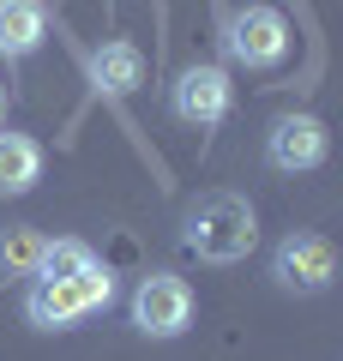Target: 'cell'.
Returning <instances> with one entry per match:
<instances>
[{
  "label": "cell",
  "instance_id": "6da1fadb",
  "mask_svg": "<svg viewBox=\"0 0 343 361\" xmlns=\"http://www.w3.org/2000/svg\"><path fill=\"white\" fill-rule=\"evenodd\" d=\"M181 247L199 265H235L259 247V211L247 193H199L181 217Z\"/></svg>",
  "mask_w": 343,
  "mask_h": 361
},
{
  "label": "cell",
  "instance_id": "7a4b0ae2",
  "mask_svg": "<svg viewBox=\"0 0 343 361\" xmlns=\"http://www.w3.org/2000/svg\"><path fill=\"white\" fill-rule=\"evenodd\" d=\"M109 301H114V271L97 259V265L73 271V277H30L25 319L37 325V331H73L78 319L102 313Z\"/></svg>",
  "mask_w": 343,
  "mask_h": 361
},
{
  "label": "cell",
  "instance_id": "3957f363",
  "mask_svg": "<svg viewBox=\"0 0 343 361\" xmlns=\"http://www.w3.org/2000/svg\"><path fill=\"white\" fill-rule=\"evenodd\" d=\"M223 49L247 73H271V66L289 61V18L277 6H235L223 25Z\"/></svg>",
  "mask_w": 343,
  "mask_h": 361
},
{
  "label": "cell",
  "instance_id": "277c9868",
  "mask_svg": "<svg viewBox=\"0 0 343 361\" xmlns=\"http://www.w3.org/2000/svg\"><path fill=\"white\" fill-rule=\"evenodd\" d=\"M271 277H277V289H289V295H325L331 277H337V253H331L325 235L289 229L277 241V253H271Z\"/></svg>",
  "mask_w": 343,
  "mask_h": 361
},
{
  "label": "cell",
  "instance_id": "5b68a950",
  "mask_svg": "<svg viewBox=\"0 0 343 361\" xmlns=\"http://www.w3.org/2000/svg\"><path fill=\"white\" fill-rule=\"evenodd\" d=\"M193 283L187 277H175V271H151V277H139V289H133V325H139L145 337H181L193 325Z\"/></svg>",
  "mask_w": 343,
  "mask_h": 361
},
{
  "label": "cell",
  "instance_id": "8992f818",
  "mask_svg": "<svg viewBox=\"0 0 343 361\" xmlns=\"http://www.w3.org/2000/svg\"><path fill=\"white\" fill-rule=\"evenodd\" d=\"M229 73L217 61H193L175 73V85H169V115L181 121V127H217V121L229 115Z\"/></svg>",
  "mask_w": 343,
  "mask_h": 361
},
{
  "label": "cell",
  "instance_id": "52a82bcc",
  "mask_svg": "<svg viewBox=\"0 0 343 361\" xmlns=\"http://www.w3.org/2000/svg\"><path fill=\"white\" fill-rule=\"evenodd\" d=\"M325 151H331V133L319 115H277L265 133V163L277 175H307L325 163Z\"/></svg>",
  "mask_w": 343,
  "mask_h": 361
},
{
  "label": "cell",
  "instance_id": "ba28073f",
  "mask_svg": "<svg viewBox=\"0 0 343 361\" xmlns=\"http://www.w3.org/2000/svg\"><path fill=\"white\" fill-rule=\"evenodd\" d=\"M49 42V6L42 0H0V54L25 61Z\"/></svg>",
  "mask_w": 343,
  "mask_h": 361
},
{
  "label": "cell",
  "instance_id": "9c48e42d",
  "mask_svg": "<svg viewBox=\"0 0 343 361\" xmlns=\"http://www.w3.org/2000/svg\"><path fill=\"white\" fill-rule=\"evenodd\" d=\"M85 66H90V78H97L109 97H133V90L145 85V54H139V42H127V37L102 42Z\"/></svg>",
  "mask_w": 343,
  "mask_h": 361
},
{
  "label": "cell",
  "instance_id": "30bf717a",
  "mask_svg": "<svg viewBox=\"0 0 343 361\" xmlns=\"http://www.w3.org/2000/svg\"><path fill=\"white\" fill-rule=\"evenodd\" d=\"M42 180V145L30 133H0V199H18Z\"/></svg>",
  "mask_w": 343,
  "mask_h": 361
},
{
  "label": "cell",
  "instance_id": "8fae6325",
  "mask_svg": "<svg viewBox=\"0 0 343 361\" xmlns=\"http://www.w3.org/2000/svg\"><path fill=\"white\" fill-rule=\"evenodd\" d=\"M42 241H49V235L30 229V223H13V229H0V271H6V277H37Z\"/></svg>",
  "mask_w": 343,
  "mask_h": 361
},
{
  "label": "cell",
  "instance_id": "7c38bea8",
  "mask_svg": "<svg viewBox=\"0 0 343 361\" xmlns=\"http://www.w3.org/2000/svg\"><path fill=\"white\" fill-rule=\"evenodd\" d=\"M97 265L85 241H42V259H37V277H73V271Z\"/></svg>",
  "mask_w": 343,
  "mask_h": 361
},
{
  "label": "cell",
  "instance_id": "4fadbf2b",
  "mask_svg": "<svg viewBox=\"0 0 343 361\" xmlns=\"http://www.w3.org/2000/svg\"><path fill=\"white\" fill-rule=\"evenodd\" d=\"M6 103H13V97H6V85H0V121H6Z\"/></svg>",
  "mask_w": 343,
  "mask_h": 361
}]
</instances>
